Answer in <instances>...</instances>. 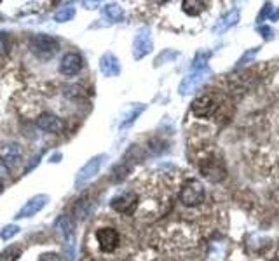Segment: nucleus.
I'll return each mask as SVG.
<instances>
[{
    "label": "nucleus",
    "mask_w": 279,
    "mask_h": 261,
    "mask_svg": "<svg viewBox=\"0 0 279 261\" xmlns=\"http://www.w3.org/2000/svg\"><path fill=\"white\" fill-rule=\"evenodd\" d=\"M258 51H260V47H253V49H250V51H246L243 56H241L239 59H237V63H236V68H241V66H244L246 63H250V61H253V58L256 54H258Z\"/></svg>",
    "instance_id": "23"
},
{
    "label": "nucleus",
    "mask_w": 279,
    "mask_h": 261,
    "mask_svg": "<svg viewBox=\"0 0 279 261\" xmlns=\"http://www.w3.org/2000/svg\"><path fill=\"white\" fill-rule=\"evenodd\" d=\"M21 256V249L18 245H11L6 251L0 252V261H16Z\"/></svg>",
    "instance_id": "21"
},
{
    "label": "nucleus",
    "mask_w": 279,
    "mask_h": 261,
    "mask_svg": "<svg viewBox=\"0 0 279 261\" xmlns=\"http://www.w3.org/2000/svg\"><path fill=\"white\" fill-rule=\"evenodd\" d=\"M168 54L171 56V58H176V56H178V52H171V51H169ZM166 58H168V56H163V54H161L159 58L156 59V65H161V61H166Z\"/></svg>",
    "instance_id": "29"
},
{
    "label": "nucleus",
    "mask_w": 279,
    "mask_h": 261,
    "mask_svg": "<svg viewBox=\"0 0 279 261\" xmlns=\"http://www.w3.org/2000/svg\"><path fill=\"white\" fill-rule=\"evenodd\" d=\"M218 108V103L211 94H202L192 101V113L199 119H208Z\"/></svg>",
    "instance_id": "7"
},
{
    "label": "nucleus",
    "mask_w": 279,
    "mask_h": 261,
    "mask_svg": "<svg viewBox=\"0 0 279 261\" xmlns=\"http://www.w3.org/2000/svg\"><path fill=\"white\" fill-rule=\"evenodd\" d=\"M182 9L188 16H199L206 9V4L201 2V0H185L182 4Z\"/></svg>",
    "instance_id": "17"
},
{
    "label": "nucleus",
    "mask_w": 279,
    "mask_h": 261,
    "mask_svg": "<svg viewBox=\"0 0 279 261\" xmlns=\"http://www.w3.org/2000/svg\"><path fill=\"white\" fill-rule=\"evenodd\" d=\"M59 40L54 39L52 35H44L39 33L30 40V51L37 56L39 59H51L58 52Z\"/></svg>",
    "instance_id": "1"
},
{
    "label": "nucleus",
    "mask_w": 279,
    "mask_h": 261,
    "mask_svg": "<svg viewBox=\"0 0 279 261\" xmlns=\"http://www.w3.org/2000/svg\"><path fill=\"white\" fill-rule=\"evenodd\" d=\"M58 158H61V155H54V157L51 158V162H59Z\"/></svg>",
    "instance_id": "31"
},
{
    "label": "nucleus",
    "mask_w": 279,
    "mask_h": 261,
    "mask_svg": "<svg viewBox=\"0 0 279 261\" xmlns=\"http://www.w3.org/2000/svg\"><path fill=\"white\" fill-rule=\"evenodd\" d=\"M82 6H86V9H94L96 6H100V2H82Z\"/></svg>",
    "instance_id": "30"
},
{
    "label": "nucleus",
    "mask_w": 279,
    "mask_h": 261,
    "mask_svg": "<svg viewBox=\"0 0 279 261\" xmlns=\"http://www.w3.org/2000/svg\"><path fill=\"white\" fill-rule=\"evenodd\" d=\"M210 75H211V70L208 66L199 68V70H190V73L183 78L182 84L178 87L180 94H182V96H187V94L194 93L197 87H201L206 80H208Z\"/></svg>",
    "instance_id": "3"
},
{
    "label": "nucleus",
    "mask_w": 279,
    "mask_h": 261,
    "mask_svg": "<svg viewBox=\"0 0 279 261\" xmlns=\"http://www.w3.org/2000/svg\"><path fill=\"white\" fill-rule=\"evenodd\" d=\"M49 202V197L47 195H35L21 207V211L16 214V218H30V216H35L39 211H42V207Z\"/></svg>",
    "instance_id": "10"
},
{
    "label": "nucleus",
    "mask_w": 279,
    "mask_h": 261,
    "mask_svg": "<svg viewBox=\"0 0 279 261\" xmlns=\"http://www.w3.org/2000/svg\"><path fill=\"white\" fill-rule=\"evenodd\" d=\"M265 18H269L270 21H277L279 20V9H274L270 4H265V7H263V11L258 14V23H262Z\"/></svg>",
    "instance_id": "20"
},
{
    "label": "nucleus",
    "mask_w": 279,
    "mask_h": 261,
    "mask_svg": "<svg viewBox=\"0 0 279 261\" xmlns=\"http://www.w3.org/2000/svg\"><path fill=\"white\" fill-rule=\"evenodd\" d=\"M21 158V148L18 145H6L0 148V164L7 169L16 167Z\"/></svg>",
    "instance_id": "11"
},
{
    "label": "nucleus",
    "mask_w": 279,
    "mask_h": 261,
    "mask_svg": "<svg viewBox=\"0 0 279 261\" xmlns=\"http://www.w3.org/2000/svg\"><path fill=\"white\" fill-rule=\"evenodd\" d=\"M74 16H75V9H74V7H59V9L54 13V21L65 23V21H70Z\"/></svg>",
    "instance_id": "19"
},
{
    "label": "nucleus",
    "mask_w": 279,
    "mask_h": 261,
    "mask_svg": "<svg viewBox=\"0 0 279 261\" xmlns=\"http://www.w3.org/2000/svg\"><path fill=\"white\" fill-rule=\"evenodd\" d=\"M40 261H61V258L58 254H54V252H47V254L40 256Z\"/></svg>",
    "instance_id": "28"
},
{
    "label": "nucleus",
    "mask_w": 279,
    "mask_h": 261,
    "mask_svg": "<svg viewBox=\"0 0 279 261\" xmlns=\"http://www.w3.org/2000/svg\"><path fill=\"white\" fill-rule=\"evenodd\" d=\"M100 70L105 77H117V75L120 73L119 59H117L112 52H107V54H103L100 59Z\"/></svg>",
    "instance_id": "15"
},
{
    "label": "nucleus",
    "mask_w": 279,
    "mask_h": 261,
    "mask_svg": "<svg viewBox=\"0 0 279 261\" xmlns=\"http://www.w3.org/2000/svg\"><path fill=\"white\" fill-rule=\"evenodd\" d=\"M211 58V52H197V56L194 58V63H192V70H199V68H204L208 66L206 63H208V59Z\"/></svg>",
    "instance_id": "22"
},
{
    "label": "nucleus",
    "mask_w": 279,
    "mask_h": 261,
    "mask_svg": "<svg viewBox=\"0 0 279 261\" xmlns=\"http://www.w3.org/2000/svg\"><path fill=\"white\" fill-rule=\"evenodd\" d=\"M152 33H150V30L147 28V26H143V28H140L136 32V35H134V40H133V58L134 59H142L145 58L147 54H150L152 52Z\"/></svg>",
    "instance_id": "6"
},
{
    "label": "nucleus",
    "mask_w": 279,
    "mask_h": 261,
    "mask_svg": "<svg viewBox=\"0 0 279 261\" xmlns=\"http://www.w3.org/2000/svg\"><path fill=\"white\" fill-rule=\"evenodd\" d=\"M145 105H142V103H133V105H129L126 110L122 112V115H120V124H119V127L120 129H126V127H129L131 124L134 122V120L138 119L140 115H142L143 112H145Z\"/></svg>",
    "instance_id": "16"
},
{
    "label": "nucleus",
    "mask_w": 279,
    "mask_h": 261,
    "mask_svg": "<svg viewBox=\"0 0 279 261\" xmlns=\"http://www.w3.org/2000/svg\"><path fill=\"white\" fill-rule=\"evenodd\" d=\"M59 70L65 75H77L79 71L82 70V58L77 52H68V54L63 56L61 65H59Z\"/></svg>",
    "instance_id": "13"
},
{
    "label": "nucleus",
    "mask_w": 279,
    "mask_h": 261,
    "mask_svg": "<svg viewBox=\"0 0 279 261\" xmlns=\"http://www.w3.org/2000/svg\"><path fill=\"white\" fill-rule=\"evenodd\" d=\"M96 239L98 244H100V249L103 252H114L117 247H119V232L115 228H100L96 232Z\"/></svg>",
    "instance_id": "8"
},
{
    "label": "nucleus",
    "mask_w": 279,
    "mask_h": 261,
    "mask_svg": "<svg viewBox=\"0 0 279 261\" xmlns=\"http://www.w3.org/2000/svg\"><path fill=\"white\" fill-rule=\"evenodd\" d=\"M136 206H138V195L134 192H126V194H120L112 199V207H114L117 213L133 214Z\"/></svg>",
    "instance_id": "9"
},
{
    "label": "nucleus",
    "mask_w": 279,
    "mask_h": 261,
    "mask_svg": "<svg viewBox=\"0 0 279 261\" xmlns=\"http://www.w3.org/2000/svg\"><path fill=\"white\" fill-rule=\"evenodd\" d=\"M105 16L112 21H120L122 20V7L119 4H107L105 6Z\"/></svg>",
    "instance_id": "18"
},
{
    "label": "nucleus",
    "mask_w": 279,
    "mask_h": 261,
    "mask_svg": "<svg viewBox=\"0 0 279 261\" xmlns=\"http://www.w3.org/2000/svg\"><path fill=\"white\" fill-rule=\"evenodd\" d=\"M107 160V155H96V157H93L91 160H88L84 165L81 167V171L77 172V176H75V187L81 188L82 185H86L89 180H93L94 176L100 171V167L103 165V162Z\"/></svg>",
    "instance_id": "5"
},
{
    "label": "nucleus",
    "mask_w": 279,
    "mask_h": 261,
    "mask_svg": "<svg viewBox=\"0 0 279 261\" xmlns=\"http://www.w3.org/2000/svg\"><path fill=\"white\" fill-rule=\"evenodd\" d=\"M18 233H20V226L18 225H7V226H4V230L0 232V239L9 240V239H13L14 235H18Z\"/></svg>",
    "instance_id": "24"
},
{
    "label": "nucleus",
    "mask_w": 279,
    "mask_h": 261,
    "mask_svg": "<svg viewBox=\"0 0 279 261\" xmlns=\"http://www.w3.org/2000/svg\"><path fill=\"white\" fill-rule=\"evenodd\" d=\"M241 14H239V9H232L229 11L227 14H224V16L218 20L217 25L213 26V33L215 35H222V33H225L227 30H231L232 26L237 25V21H239Z\"/></svg>",
    "instance_id": "14"
},
{
    "label": "nucleus",
    "mask_w": 279,
    "mask_h": 261,
    "mask_svg": "<svg viewBox=\"0 0 279 261\" xmlns=\"http://www.w3.org/2000/svg\"><path fill=\"white\" fill-rule=\"evenodd\" d=\"M204 197H206L204 187H202V183L197 180L187 181L182 187V190H180V200H182V204L190 206V207H195L201 202H204Z\"/></svg>",
    "instance_id": "2"
},
{
    "label": "nucleus",
    "mask_w": 279,
    "mask_h": 261,
    "mask_svg": "<svg viewBox=\"0 0 279 261\" xmlns=\"http://www.w3.org/2000/svg\"><path fill=\"white\" fill-rule=\"evenodd\" d=\"M40 157H42V153H39V155H35L33 158H30V162L26 164V167H25V174H28L32 169H35L37 165H39V162H40Z\"/></svg>",
    "instance_id": "27"
},
{
    "label": "nucleus",
    "mask_w": 279,
    "mask_h": 261,
    "mask_svg": "<svg viewBox=\"0 0 279 261\" xmlns=\"http://www.w3.org/2000/svg\"><path fill=\"white\" fill-rule=\"evenodd\" d=\"M201 172L211 183L224 181L227 176V169H225L224 162L217 157H208L206 160H201Z\"/></svg>",
    "instance_id": "4"
},
{
    "label": "nucleus",
    "mask_w": 279,
    "mask_h": 261,
    "mask_svg": "<svg viewBox=\"0 0 279 261\" xmlns=\"http://www.w3.org/2000/svg\"><path fill=\"white\" fill-rule=\"evenodd\" d=\"M258 33H260V35H262L265 40L274 39V35H276V33H274V30L270 28V26H265V25H260V26H258Z\"/></svg>",
    "instance_id": "26"
},
{
    "label": "nucleus",
    "mask_w": 279,
    "mask_h": 261,
    "mask_svg": "<svg viewBox=\"0 0 279 261\" xmlns=\"http://www.w3.org/2000/svg\"><path fill=\"white\" fill-rule=\"evenodd\" d=\"M37 126L46 132H52V134H58V132L63 131V122L59 117H56L54 113L46 112L37 119Z\"/></svg>",
    "instance_id": "12"
},
{
    "label": "nucleus",
    "mask_w": 279,
    "mask_h": 261,
    "mask_svg": "<svg viewBox=\"0 0 279 261\" xmlns=\"http://www.w3.org/2000/svg\"><path fill=\"white\" fill-rule=\"evenodd\" d=\"M9 49H11V37H9V33L0 32V58H4V56L9 52Z\"/></svg>",
    "instance_id": "25"
},
{
    "label": "nucleus",
    "mask_w": 279,
    "mask_h": 261,
    "mask_svg": "<svg viewBox=\"0 0 279 261\" xmlns=\"http://www.w3.org/2000/svg\"><path fill=\"white\" fill-rule=\"evenodd\" d=\"M2 188H4V183H2V180H0V192H2Z\"/></svg>",
    "instance_id": "32"
}]
</instances>
